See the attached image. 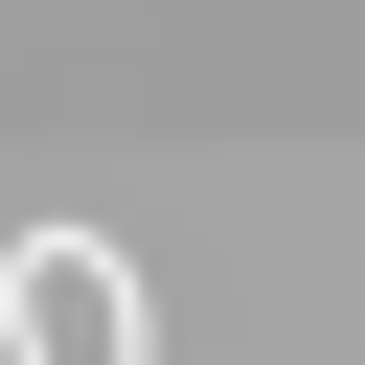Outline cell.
I'll use <instances>...</instances> for the list:
<instances>
[{"instance_id": "obj_1", "label": "cell", "mask_w": 365, "mask_h": 365, "mask_svg": "<svg viewBox=\"0 0 365 365\" xmlns=\"http://www.w3.org/2000/svg\"><path fill=\"white\" fill-rule=\"evenodd\" d=\"M0 365H160V297L114 228H23L0 251Z\"/></svg>"}]
</instances>
